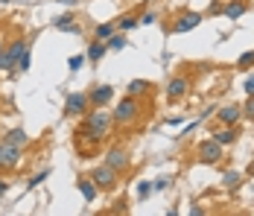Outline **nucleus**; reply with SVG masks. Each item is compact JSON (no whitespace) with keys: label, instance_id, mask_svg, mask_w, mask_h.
Wrapping results in <instances>:
<instances>
[{"label":"nucleus","instance_id":"f257e3e1","mask_svg":"<svg viewBox=\"0 0 254 216\" xmlns=\"http://www.w3.org/2000/svg\"><path fill=\"white\" fill-rule=\"evenodd\" d=\"M85 126L100 138V141H105L108 135H111V129H114V117H111V111H102V108H97V111H85Z\"/></svg>","mask_w":254,"mask_h":216},{"label":"nucleus","instance_id":"f03ea898","mask_svg":"<svg viewBox=\"0 0 254 216\" xmlns=\"http://www.w3.org/2000/svg\"><path fill=\"white\" fill-rule=\"evenodd\" d=\"M111 117H114V126H131V123L140 117V102H137V96H123L120 102H117V111H111Z\"/></svg>","mask_w":254,"mask_h":216},{"label":"nucleus","instance_id":"7ed1b4c3","mask_svg":"<svg viewBox=\"0 0 254 216\" xmlns=\"http://www.w3.org/2000/svg\"><path fill=\"white\" fill-rule=\"evenodd\" d=\"M24 50H29V44H26V38H15L12 44H6L3 47V53H0V71H15V65H18V59L24 56Z\"/></svg>","mask_w":254,"mask_h":216},{"label":"nucleus","instance_id":"20e7f679","mask_svg":"<svg viewBox=\"0 0 254 216\" xmlns=\"http://www.w3.org/2000/svg\"><path fill=\"white\" fill-rule=\"evenodd\" d=\"M21 161H24V149L21 146H12V144H6V141H0V172L18 169Z\"/></svg>","mask_w":254,"mask_h":216},{"label":"nucleus","instance_id":"39448f33","mask_svg":"<svg viewBox=\"0 0 254 216\" xmlns=\"http://www.w3.org/2000/svg\"><path fill=\"white\" fill-rule=\"evenodd\" d=\"M91 181L100 190H114L120 184V172L114 167H108V164H100V167H94V172H91Z\"/></svg>","mask_w":254,"mask_h":216},{"label":"nucleus","instance_id":"423d86ee","mask_svg":"<svg viewBox=\"0 0 254 216\" xmlns=\"http://www.w3.org/2000/svg\"><path fill=\"white\" fill-rule=\"evenodd\" d=\"M97 144H100V138H97V135L82 123V126L76 129V149H79V155H91V152L97 149Z\"/></svg>","mask_w":254,"mask_h":216},{"label":"nucleus","instance_id":"0eeeda50","mask_svg":"<svg viewBox=\"0 0 254 216\" xmlns=\"http://www.w3.org/2000/svg\"><path fill=\"white\" fill-rule=\"evenodd\" d=\"M196 155H199L202 164H219V161H222V146L210 138V141H202V144H199Z\"/></svg>","mask_w":254,"mask_h":216},{"label":"nucleus","instance_id":"6e6552de","mask_svg":"<svg viewBox=\"0 0 254 216\" xmlns=\"http://www.w3.org/2000/svg\"><path fill=\"white\" fill-rule=\"evenodd\" d=\"M91 108V102H88V94H70L67 96V102H64V114L67 117H85V111Z\"/></svg>","mask_w":254,"mask_h":216},{"label":"nucleus","instance_id":"1a4fd4ad","mask_svg":"<svg viewBox=\"0 0 254 216\" xmlns=\"http://www.w3.org/2000/svg\"><path fill=\"white\" fill-rule=\"evenodd\" d=\"M105 164L114 167L117 172H126L128 169V152L123 149V146H111V149L105 152Z\"/></svg>","mask_w":254,"mask_h":216},{"label":"nucleus","instance_id":"9d476101","mask_svg":"<svg viewBox=\"0 0 254 216\" xmlns=\"http://www.w3.org/2000/svg\"><path fill=\"white\" fill-rule=\"evenodd\" d=\"M111 99H114V88H111V85H97V88L88 91V102H91L94 108H105Z\"/></svg>","mask_w":254,"mask_h":216},{"label":"nucleus","instance_id":"9b49d317","mask_svg":"<svg viewBox=\"0 0 254 216\" xmlns=\"http://www.w3.org/2000/svg\"><path fill=\"white\" fill-rule=\"evenodd\" d=\"M216 117H219V123L222 126H237V123L243 120V105H225V108H219L216 111Z\"/></svg>","mask_w":254,"mask_h":216},{"label":"nucleus","instance_id":"f8f14e48","mask_svg":"<svg viewBox=\"0 0 254 216\" xmlns=\"http://www.w3.org/2000/svg\"><path fill=\"white\" fill-rule=\"evenodd\" d=\"M187 91H190V79L187 76H173L170 85H167V96L170 99H181V96H187Z\"/></svg>","mask_w":254,"mask_h":216},{"label":"nucleus","instance_id":"ddd939ff","mask_svg":"<svg viewBox=\"0 0 254 216\" xmlns=\"http://www.w3.org/2000/svg\"><path fill=\"white\" fill-rule=\"evenodd\" d=\"M199 24H202V15L199 12H184L176 24H173V32H190V29H196Z\"/></svg>","mask_w":254,"mask_h":216},{"label":"nucleus","instance_id":"4468645a","mask_svg":"<svg viewBox=\"0 0 254 216\" xmlns=\"http://www.w3.org/2000/svg\"><path fill=\"white\" fill-rule=\"evenodd\" d=\"M76 190L82 193V199H85V202H94V199L100 196V187L91 181V175H88V178H85V175L79 178V181H76Z\"/></svg>","mask_w":254,"mask_h":216},{"label":"nucleus","instance_id":"2eb2a0df","mask_svg":"<svg viewBox=\"0 0 254 216\" xmlns=\"http://www.w3.org/2000/svg\"><path fill=\"white\" fill-rule=\"evenodd\" d=\"M249 12V3H243V0H228L225 6H222V18H243Z\"/></svg>","mask_w":254,"mask_h":216},{"label":"nucleus","instance_id":"dca6fc26","mask_svg":"<svg viewBox=\"0 0 254 216\" xmlns=\"http://www.w3.org/2000/svg\"><path fill=\"white\" fill-rule=\"evenodd\" d=\"M53 26H56V29H62V32H73V35L82 32V26L73 21V15H59V18L53 21Z\"/></svg>","mask_w":254,"mask_h":216},{"label":"nucleus","instance_id":"f3484780","mask_svg":"<svg viewBox=\"0 0 254 216\" xmlns=\"http://www.w3.org/2000/svg\"><path fill=\"white\" fill-rule=\"evenodd\" d=\"M237 135H240V132H237V126H222V129L213 135V141H216L219 146H231L234 141H237Z\"/></svg>","mask_w":254,"mask_h":216},{"label":"nucleus","instance_id":"a211bd4d","mask_svg":"<svg viewBox=\"0 0 254 216\" xmlns=\"http://www.w3.org/2000/svg\"><path fill=\"white\" fill-rule=\"evenodd\" d=\"M3 141H6V144H12V146H21V149H24V146L29 144V135H26L24 129H9V132L3 135Z\"/></svg>","mask_w":254,"mask_h":216},{"label":"nucleus","instance_id":"6ab92c4d","mask_svg":"<svg viewBox=\"0 0 254 216\" xmlns=\"http://www.w3.org/2000/svg\"><path fill=\"white\" fill-rule=\"evenodd\" d=\"M114 32H117V24H111V21H108V24H100L94 29V41H108Z\"/></svg>","mask_w":254,"mask_h":216},{"label":"nucleus","instance_id":"aec40b11","mask_svg":"<svg viewBox=\"0 0 254 216\" xmlns=\"http://www.w3.org/2000/svg\"><path fill=\"white\" fill-rule=\"evenodd\" d=\"M105 53H108L105 41H94V44L88 47V53H85V59H88V62H100V59L105 56Z\"/></svg>","mask_w":254,"mask_h":216},{"label":"nucleus","instance_id":"412c9836","mask_svg":"<svg viewBox=\"0 0 254 216\" xmlns=\"http://www.w3.org/2000/svg\"><path fill=\"white\" fill-rule=\"evenodd\" d=\"M146 91H149V82H146V79H131L128 88H126L128 96H143Z\"/></svg>","mask_w":254,"mask_h":216},{"label":"nucleus","instance_id":"4be33fe9","mask_svg":"<svg viewBox=\"0 0 254 216\" xmlns=\"http://www.w3.org/2000/svg\"><path fill=\"white\" fill-rule=\"evenodd\" d=\"M240 181H243V175H240L237 169H228V172L222 175V184H225V190H237V187H240Z\"/></svg>","mask_w":254,"mask_h":216},{"label":"nucleus","instance_id":"5701e85b","mask_svg":"<svg viewBox=\"0 0 254 216\" xmlns=\"http://www.w3.org/2000/svg\"><path fill=\"white\" fill-rule=\"evenodd\" d=\"M117 26H120V32H131V29H137V26H140V18H137V15H123Z\"/></svg>","mask_w":254,"mask_h":216},{"label":"nucleus","instance_id":"b1692460","mask_svg":"<svg viewBox=\"0 0 254 216\" xmlns=\"http://www.w3.org/2000/svg\"><path fill=\"white\" fill-rule=\"evenodd\" d=\"M105 47L114 50V53H120V50L126 47V35H123V32H114V35H111V38L105 41Z\"/></svg>","mask_w":254,"mask_h":216},{"label":"nucleus","instance_id":"393cba45","mask_svg":"<svg viewBox=\"0 0 254 216\" xmlns=\"http://www.w3.org/2000/svg\"><path fill=\"white\" fill-rule=\"evenodd\" d=\"M47 178H50V167H47V169H41V172H38V175H32V178H29V181H26V193H29V190H35V187H38V184H44V181H47Z\"/></svg>","mask_w":254,"mask_h":216},{"label":"nucleus","instance_id":"a878e982","mask_svg":"<svg viewBox=\"0 0 254 216\" xmlns=\"http://www.w3.org/2000/svg\"><path fill=\"white\" fill-rule=\"evenodd\" d=\"M29 68H32V53H29V50H24V56L18 59V65H15V71L26 73V71H29Z\"/></svg>","mask_w":254,"mask_h":216},{"label":"nucleus","instance_id":"bb28decb","mask_svg":"<svg viewBox=\"0 0 254 216\" xmlns=\"http://www.w3.org/2000/svg\"><path fill=\"white\" fill-rule=\"evenodd\" d=\"M254 65V50H249V53H243L240 59H237V68H243V71H249Z\"/></svg>","mask_w":254,"mask_h":216},{"label":"nucleus","instance_id":"cd10ccee","mask_svg":"<svg viewBox=\"0 0 254 216\" xmlns=\"http://www.w3.org/2000/svg\"><path fill=\"white\" fill-rule=\"evenodd\" d=\"M170 184H173V178H170V175H161V178H155L152 181V190H167Z\"/></svg>","mask_w":254,"mask_h":216},{"label":"nucleus","instance_id":"c85d7f7f","mask_svg":"<svg viewBox=\"0 0 254 216\" xmlns=\"http://www.w3.org/2000/svg\"><path fill=\"white\" fill-rule=\"evenodd\" d=\"M82 65H85V56H70V59H67V68H70V73H76Z\"/></svg>","mask_w":254,"mask_h":216},{"label":"nucleus","instance_id":"c756f323","mask_svg":"<svg viewBox=\"0 0 254 216\" xmlns=\"http://www.w3.org/2000/svg\"><path fill=\"white\" fill-rule=\"evenodd\" d=\"M243 117H249V120H254V94L246 99V105H243Z\"/></svg>","mask_w":254,"mask_h":216},{"label":"nucleus","instance_id":"7c9ffc66","mask_svg":"<svg viewBox=\"0 0 254 216\" xmlns=\"http://www.w3.org/2000/svg\"><path fill=\"white\" fill-rule=\"evenodd\" d=\"M149 193H152V184H149V181H140V184H137V199H146Z\"/></svg>","mask_w":254,"mask_h":216},{"label":"nucleus","instance_id":"2f4dec72","mask_svg":"<svg viewBox=\"0 0 254 216\" xmlns=\"http://www.w3.org/2000/svg\"><path fill=\"white\" fill-rule=\"evenodd\" d=\"M140 24H143V26L158 24V15H155V12H143V15H140Z\"/></svg>","mask_w":254,"mask_h":216},{"label":"nucleus","instance_id":"473e14b6","mask_svg":"<svg viewBox=\"0 0 254 216\" xmlns=\"http://www.w3.org/2000/svg\"><path fill=\"white\" fill-rule=\"evenodd\" d=\"M243 88H246V94H249V96L254 94V73L249 76V79H246V85H243Z\"/></svg>","mask_w":254,"mask_h":216},{"label":"nucleus","instance_id":"72a5a7b5","mask_svg":"<svg viewBox=\"0 0 254 216\" xmlns=\"http://www.w3.org/2000/svg\"><path fill=\"white\" fill-rule=\"evenodd\" d=\"M6 190H9V181H0V196H3Z\"/></svg>","mask_w":254,"mask_h":216},{"label":"nucleus","instance_id":"f704fd0d","mask_svg":"<svg viewBox=\"0 0 254 216\" xmlns=\"http://www.w3.org/2000/svg\"><path fill=\"white\" fill-rule=\"evenodd\" d=\"M59 3H64V6H76V0H59Z\"/></svg>","mask_w":254,"mask_h":216},{"label":"nucleus","instance_id":"c9c22d12","mask_svg":"<svg viewBox=\"0 0 254 216\" xmlns=\"http://www.w3.org/2000/svg\"><path fill=\"white\" fill-rule=\"evenodd\" d=\"M249 175H254V161H252V167H249Z\"/></svg>","mask_w":254,"mask_h":216},{"label":"nucleus","instance_id":"e433bc0d","mask_svg":"<svg viewBox=\"0 0 254 216\" xmlns=\"http://www.w3.org/2000/svg\"><path fill=\"white\" fill-rule=\"evenodd\" d=\"M3 47H6V44H3V41H0V53H3Z\"/></svg>","mask_w":254,"mask_h":216},{"label":"nucleus","instance_id":"4c0bfd02","mask_svg":"<svg viewBox=\"0 0 254 216\" xmlns=\"http://www.w3.org/2000/svg\"><path fill=\"white\" fill-rule=\"evenodd\" d=\"M0 3H9V0H0Z\"/></svg>","mask_w":254,"mask_h":216}]
</instances>
